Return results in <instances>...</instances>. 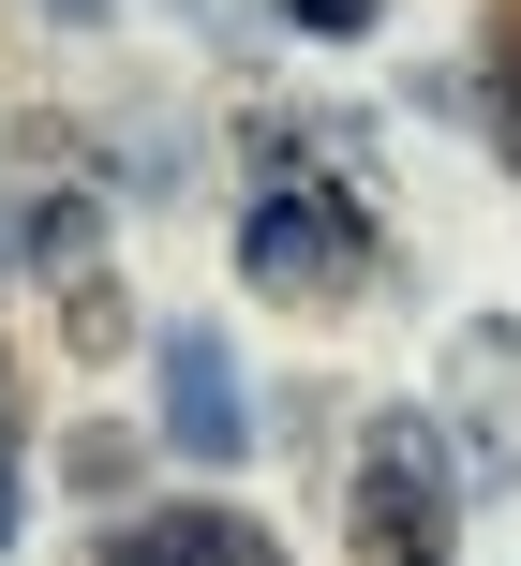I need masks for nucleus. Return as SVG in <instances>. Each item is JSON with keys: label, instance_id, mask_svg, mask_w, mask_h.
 <instances>
[{"label": "nucleus", "instance_id": "8", "mask_svg": "<svg viewBox=\"0 0 521 566\" xmlns=\"http://www.w3.org/2000/svg\"><path fill=\"white\" fill-rule=\"evenodd\" d=\"M284 15H298V30H328V45H358V30H373L387 0H284Z\"/></svg>", "mask_w": 521, "mask_h": 566}, {"label": "nucleus", "instance_id": "2", "mask_svg": "<svg viewBox=\"0 0 521 566\" xmlns=\"http://www.w3.org/2000/svg\"><path fill=\"white\" fill-rule=\"evenodd\" d=\"M238 283L254 298H358L373 283V209L328 195V179H268L238 209Z\"/></svg>", "mask_w": 521, "mask_h": 566}, {"label": "nucleus", "instance_id": "6", "mask_svg": "<svg viewBox=\"0 0 521 566\" xmlns=\"http://www.w3.org/2000/svg\"><path fill=\"white\" fill-rule=\"evenodd\" d=\"M30 269H60V283H89V254H105V209H89V195H45V209H30Z\"/></svg>", "mask_w": 521, "mask_h": 566}, {"label": "nucleus", "instance_id": "9", "mask_svg": "<svg viewBox=\"0 0 521 566\" xmlns=\"http://www.w3.org/2000/svg\"><path fill=\"white\" fill-rule=\"evenodd\" d=\"M60 15H75V30H105V0H60Z\"/></svg>", "mask_w": 521, "mask_h": 566}, {"label": "nucleus", "instance_id": "1", "mask_svg": "<svg viewBox=\"0 0 521 566\" xmlns=\"http://www.w3.org/2000/svg\"><path fill=\"white\" fill-rule=\"evenodd\" d=\"M447 522H462L447 418L433 402H373V432H358V552L373 566H447Z\"/></svg>", "mask_w": 521, "mask_h": 566}, {"label": "nucleus", "instance_id": "3", "mask_svg": "<svg viewBox=\"0 0 521 566\" xmlns=\"http://www.w3.org/2000/svg\"><path fill=\"white\" fill-rule=\"evenodd\" d=\"M447 448H462L477 492H521V328L507 313H477V328H447Z\"/></svg>", "mask_w": 521, "mask_h": 566}, {"label": "nucleus", "instance_id": "4", "mask_svg": "<svg viewBox=\"0 0 521 566\" xmlns=\"http://www.w3.org/2000/svg\"><path fill=\"white\" fill-rule=\"evenodd\" d=\"M164 448L179 462H238L254 448V402H238V358H224V328H164Z\"/></svg>", "mask_w": 521, "mask_h": 566}, {"label": "nucleus", "instance_id": "5", "mask_svg": "<svg viewBox=\"0 0 521 566\" xmlns=\"http://www.w3.org/2000/svg\"><path fill=\"white\" fill-rule=\"evenodd\" d=\"M105 566H284L254 507H135L105 537Z\"/></svg>", "mask_w": 521, "mask_h": 566}, {"label": "nucleus", "instance_id": "7", "mask_svg": "<svg viewBox=\"0 0 521 566\" xmlns=\"http://www.w3.org/2000/svg\"><path fill=\"white\" fill-rule=\"evenodd\" d=\"M60 462H75V492H119V478H135V448H119V432H75Z\"/></svg>", "mask_w": 521, "mask_h": 566}]
</instances>
